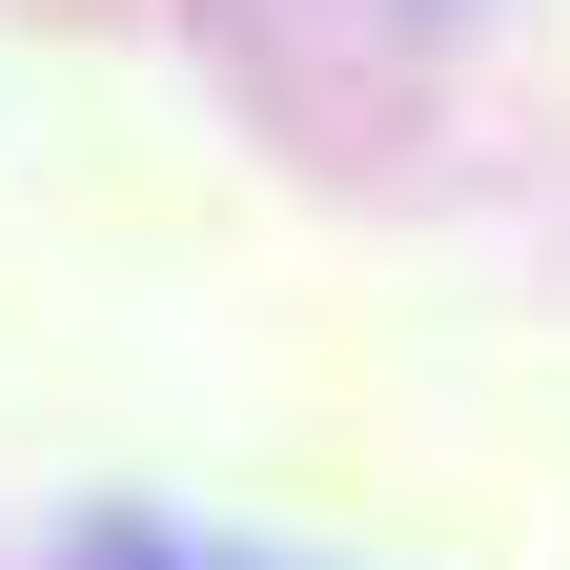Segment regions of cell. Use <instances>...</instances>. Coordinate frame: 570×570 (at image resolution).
I'll use <instances>...</instances> for the list:
<instances>
[{"mask_svg":"<svg viewBox=\"0 0 570 570\" xmlns=\"http://www.w3.org/2000/svg\"><path fill=\"white\" fill-rule=\"evenodd\" d=\"M102 570H184V550H164V530H122V550H102Z\"/></svg>","mask_w":570,"mask_h":570,"instance_id":"obj_1","label":"cell"}]
</instances>
